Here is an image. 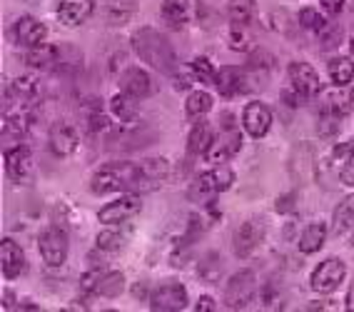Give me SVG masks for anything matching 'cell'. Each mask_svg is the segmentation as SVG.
I'll return each mask as SVG.
<instances>
[{"instance_id": "obj_45", "label": "cell", "mask_w": 354, "mask_h": 312, "mask_svg": "<svg viewBox=\"0 0 354 312\" xmlns=\"http://www.w3.org/2000/svg\"><path fill=\"white\" fill-rule=\"evenodd\" d=\"M197 80V75L192 73V68L187 73H180L177 71L175 73V85H177V90H192V83Z\"/></svg>"}, {"instance_id": "obj_1", "label": "cell", "mask_w": 354, "mask_h": 312, "mask_svg": "<svg viewBox=\"0 0 354 312\" xmlns=\"http://www.w3.org/2000/svg\"><path fill=\"white\" fill-rule=\"evenodd\" d=\"M158 185L145 175L140 163H108L97 167V172L90 180V190L97 195L108 192H142L152 190Z\"/></svg>"}, {"instance_id": "obj_35", "label": "cell", "mask_w": 354, "mask_h": 312, "mask_svg": "<svg viewBox=\"0 0 354 312\" xmlns=\"http://www.w3.org/2000/svg\"><path fill=\"white\" fill-rule=\"evenodd\" d=\"M125 248V235L118 230H102L97 235V250L100 253H120Z\"/></svg>"}, {"instance_id": "obj_4", "label": "cell", "mask_w": 354, "mask_h": 312, "mask_svg": "<svg viewBox=\"0 0 354 312\" xmlns=\"http://www.w3.org/2000/svg\"><path fill=\"white\" fill-rule=\"evenodd\" d=\"M254 290H257V282H254L252 270L234 273L227 285H225V305H227L230 310H245V307H250V302H252Z\"/></svg>"}, {"instance_id": "obj_49", "label": "cell", "mask_w": 354, "mask_h": 312, "mask_svg": "<svg viewBox=\"0 0 354 312\" xmlns=\"http://www.w3.org/2000/svg\"><path fill=\"white\" fill-rule=\"evenodd\" d=\"M319 3H322L327 13H339L342 8H344V0H319Z\"/></svg>"}, {"instance_id": "obj_38", "label": "cell", "mask_w": 354, "mask_h": 312, "mask_svg": "<svg viewBox=\"0 0 354 312\" xmlns=\"http://www.w3.org/2000/svg\"><path fill=\"white\" fill-rule=\"evenodd\" d=\"M230 48L232 51H250L252 48V38H250V33H247V26H232V30H230Z\"/></svg>"}, {"instance_id": "obj_2", "label": "cell", "mask_w": 354, "mask_h": 312, "mask_svg": "<svg viewBox=\"0 0 354 312\" xmlns=\"http://www.w3.org/2000/svg\"><path fill=\"white\" fill-rule=\"evenodd\" d=\"M133 48L147 65H152L162 75H175L177 73V55L175 48L162 33L155 28H140L133 33Z\"/></svg>"}, {"instance_id": "obj_46", "label": "cell", "mask_w": 354, "mask_h": 312, "mask_svg": "<svg viewBox=\"0 0 354 312\" xmlns=\"http://www.w3.org/2000/svg\"><path fill=\"white\" fill-rule=\"evenodd\" d=\"M282 100H285V105H292V108H297V105H302V102H304V98L299 95L297 90H295L290 85V88L282 90Z\"/></svg>"}, {"instance_id": "obj_43", "label": "cell", "mask_w": 354, "mask_h": 312, "mask_svg": "<svg viewBox=\"0 0 354 312\" xmlns=\"http://www.w3.org/2000/svg\"><path fill=\"white\" fill-rule=\"evenodd\" d=\"M215 180H217V185H220V192H225V190H230L232 187V183H234V170H230V167H215Z\"/></svg>"}, {"instance_id": "obj_10", "label": "cell", "mask_w": 354, "mask_h": 312, "mask_svg": "<svg viewBox=\"0 0 354 312\" xmlns=\"http://www.w3.org/2000/svg\"><path fill=\"white\" fill-rule=\"evenodd\" d=\"M32 125V102L15 100L13 108L6 105V113H3V135L6 138H23V135L30 130Z\"/></svg>"}, {"instance_id": "obj_50", "label": "cell", "mask_w": 354, "mask_h": 312, "mask_svg": "<svg viewBox=\"0 0 354 312\" xmlns=\"http://www.w3.org/2000/svg\"><path fill=\"white\" fill-rule=\"evenodd\" d=\"M290 208H295V195H282L277 203V210L279 212H287Z\"/></svg>"}, {"instance_id": "obj_26", "label": "cell", "mask_w": 354, "mask_h": 312, "mask_svg": "<svg viewBox=\"0 0 354 312\" xmlns=\"http://www.w3.org/2000/svg\"><path fill=\"white\" fill-rule=\"evenodd\" d=\"M10 93H13V100L32 102L35 105V100L40 98V80L32 75H20L10 85Z\"/></svg>"}, {"instance_id": "obj_53", "label": "cell", "mask_w": 354, "mask_h": 312, "mask_svg": "<svg viewBox=\"0 0 354 312\" xmlns=\"http://www.w3.org/2000/svg\"><path fill=\"white\" fill-rule=\"evenodd\" d=\"M349 51H352V55H354V40H352V43H349Z\"/></svg>"}, {"instance_id": "obj_12", "label": "cell", "mask_w": 354, "mask_h": 312, "mask_svg": "<svg viewBox=\"0 0 354 312\" xmlns=\"http://www.w3.org/2000/svg\"><path fill=\"white\" fill-rule=\"evenodd\" d=\"M6 170L8 178L18 185H26L32 178V153L28 145H15L6 153Z\"/></svg>"}, {"instance_id": "obj_28", "label": "cell", "mask_w": 354, "mask_h": 312, "mask_svg": "<svg viewBox=\"0 0 354 312\" xmlns=\"http://www.w3.org/2000/svg\"><path fill=\"white\" fill-rule=\"evenodd\" d=\"M57 55H60L57 48L43 43V45H38V48H28V53L20 57V60L26 65H30V68H48V65L57 63Z\"/></svg>"}, {"instance_id": "obj_37", "label": "cell", "mask_w": 354, "mask_h": 312, "mask_svg": "<svg viewBox=\"0 0 354 312\" xmlns=\"http://www.w3.org/2000/svg\"><path fill=\"white\" fill-rule=\"evenodd\" d=\"M192 73L197 75V83H203V85H212L217 80V73H215V68H212V63L203 55L192 60Z\"/></svg>"}, {"instance_id": "obj_6", "label": "cell", "mask_w": 354, "mask_h": 312, "mask_svg": "<svg viewBox=\"0 0 354 312\" xmlns=\"http://www.w3.org/2000/svg\"><path fill=\"white\" fill-rule=\"evenodd\" d=\"M187 307V290L177 280H167L150 293V310L177 312Z\"/></svg>"}, {"instance_id": "obj_23", "label": "cell", "mask_w": 354, "mask_h": 312, "mask_svg": "<svg viewBox=\"0 0 354 312\" xmlns=\"http://www.w3.org/2000/svg\"><path fill=\"white\" fill-rule=\"evenodd\" d=\"M215 140V135H212V128H209V122L200 120L192 125L190 135H187V153L190 155H205L209 150Z\"/></svg>"}, {"instance_id": "obj_29", "label": "cell", "mask_w": 354, "mask_h": 312, "mask_svg": "<svg viewBox=\"0 0 354 312\" xmlns=\"http://www.w3.org/2000/svg\"><path fill=\"white\" fill-rule=\"evenodd\" d=\"M227 13L234 26H250L257 13V6H254V0H230Z\"/></svg>"}, {"instance_id": "obj_30", "label": "cell", "mask_w": 354, "mask_h": 312, "mask_svg": "<svg viewBox=\"0 0 354 312\" xmlns=\"http://www.w3.org/2000/svg\"><path fill=\"white\" fill-rule=\"evenodd\" d=\"M329 77L335 85H349L354 77V63L352 57H332L327 65Z\"/></svg>"}, {"instance_id": "obj_40", "label": "cell", "mask_w": 354, "mask_h": 312, "mask_svg": "<svg viewBox=\"0 0 354 312\" xmlns=\"http://www.w3.org/2000/svg\"><path fill=\"white\" fill-rule=\"evenodd\" d=\"M102 275H105V270L102 268H90L88 273L82 275V280H80V287H82V293H97V285H100L102 280Z\"/></svg>"}, {"instance_id": "obj_44", "label": "cell", "mask_w": 354, "mask_h": 312, "mask_svg": "<svg viewBox=\"0 0 354 312\" xmlns=\"http://www.w3.org/2000/svg\"><path fill=\"white\" fill-rule=\"evenodd\" d=\"M339 180H342V185H347V187H354V153L349 155V158L344 160V163H342Z\"/></svg>"}, {"instance_id": "obj_41", "label": "cell", "mask_w": 354, "mask_h": 312, "mask_svg": "<svg viewBox=\"0 0 354 312\" xmlns=\"http://www.w3.org/2000/svg\"><path fill=\"white\" fill-rule=\"evenodd\" d=\"M250 68H252V71L270 73L274 68V55H270L267 51H254L252 60H250Z\"/></svg>"}, {"instance_id": "obj_34", "label": "cell", "mask_w": 354, "mask_h": 312, "mask_svg": "<svg viewBox=\"0 0 354 312\" xmlns=\"http://www.w3.org/2000/svg\"><path fill=\"white\" fill-rule=\"evenodd\" d=\"M140 165H142L145 175L155 185H160V180H165L167 175H170V163H167L165 158H147V160H142Z\"/></svg>"}, {"instance_id": "obj_5", "label": "cell", "mask_w": 354, "mask_h": 312, "mask_svg": "<svg viewBox=\"0 0 354 312\" xmlns=\"http://www.w3.org/2000/svg\"><path fill=\"white\" fill-rule=\"evenodd\" d=\"M160 15L170 28L180 30V28L190 26L203 15V3L200 0H165L160 8Z\"/></svg>"}, {"instance_id": "obj_18", "label": "cell", "mask_w": 354, "mask_h": 312, "mask_svg": "<svg viewBox=\"0 0 354 312\" xmlns=\"http://www.w3.org/2000/svg\"><path fill=\"white\" fill-rule=\"evenodd\" d=\"M215 85L225 98H232V95H237V93L250 90V75H247L242 68H232V65H227V68L217 71Z\"/></svg>"}, {"instance_id": "obj_16", "label": "cell", "mask_w": 354, "mask_h": 312, "mask_svg": "<svg viewBox=\"0 0 354 312\" xmlns=\"http://www.w3.org/2000/svg\"><path fill=\"white\" fill-rule=\"evenodd\" d=\"M95 0H57V18L63 26L75 28L93 15Z\"/></svg>"}, {"instance_id": "obj_20", "label": "cell", "mask_w": 354, "mask_h": 312, "mask_svg": "<svg viewBox=\"0 0 354 312\" xmlns=\"http://www.w3.org/2000/svg\"><path fill=\"white\" fill-rule=\"evenodd\" d=\"M120 90L127 93V95L138 98H150L152 95V83H150V75H147L142 68H125L120 75Z\"/></svg>"}, {"instance_id": "obj_39", "label": "cell", "mask_w": 354, "mask_h": 312, "mask_svg": "<svg viewBox=\"0 0 354 312\" xmlns=\"http://www.w3.org/2000/svg\"><path fill=\"white\" fill-rule=\"evenodd\" d=\"M339 118H342V115H335V113H327V110H322V115H319V122H317V130H319V135H322V138H335V135L339 133Z\"/></svg>"}, {"instance_id": "obj_7", "label": "cell", "mask_w": 354, "mask_h": 312, "mask_svg": "<svg viewBox=\"0 0 354 312\" xmlns=\"http://www.w3.org/2000/svg\"><path fill=\"white\" fill-rule=\"evenodd\" d=\"M344 275H347L344 262L339 257H329V260L319 262V268L312 273V290L319 295L335 293L337 287L344 282Z\"/></svg>"}, {"instance_id": "obj_21", "label": "cell", "mask_w": 354, "mask_h": 312, "mask_svg": "<svg viewBox=\"0 0 354 312\" xmlns=\"http://www.w3.org/2000/svg\"><path fill=\"white\" fill-rule=\"evenodd\" d=\"M220 195V185L215 180V170L203 172V175H197L192 180V185L187 187V198L197 205H209L215 203V198Z\"/></svg>"}, {"instance_id": "obj_9", "label": "cell", "mask_w": 354, "mask_h": 312, "mask_svg": "<svg viewBox=\"0 0 354 312\" xmlns=\"http://www.w3.org/2000/svg\"><path fill=\"white\" fill-rule=\"evenodd\" d=\"M38 245L45 265H50V268H60L65 262V257H68V235L60 228L45 230L43 235H40Z\"/></svg>"}, {"instance_id": "obj_32", "label": "cell", "mask_w": 354, "mask_h": 312, "mask_svg": "<svg viewBox=\"0 0 354 312\" xmlns=\"http://www.w3.org/2000/svg\"><path fill=\"white\" fill-rule=\"evenodd\" d=\"M125 290V277H122V273H105L102 275L100 285H97V293L100 297H118V295Z\"/></svg>"}, {"instance_id": "obj_3", "label": "cell", "mask_w": 354, "mask_h": 312, "mask_svg": "<svg viewBox=\"0 0 354 312\" xmlns=\"http://www.w3.org/2000/svg\"><path fill=\"white\" fill-rule=\"evenodd\" d=\"M242 147V135L240 130L234 128V118L230 113L222 115V133L217 135L215 140H212V145H209V150L205 153V160L207 163H215V165H220V163H225V160H230L234 153H240Z\"/></svg>"}, {"instance_id": "obj_27", "label": "cell", "mask_w": 354, "mask_h": 312, "mask_svg": "<svg viewBox=\"0 0 354 312\" xmlns=\"http://www.w3.org/2000/svg\"><path fill=\"white\" fill-rule=\"evenodd\" d=\"M349 230H354V192L337 205L335 220H332V232L335 235H344Z\"/></svg>"}, {"instance_id": "obj_31", "label": "cell", "mask_w": 354, "mask_h": 312, "mask_svg": "<svg viewBox=\"0 0 354 312\" xmlns=\"http://www.w3.org/2000/svg\"><path fill=\"white\" fill-rule=\"evenodd\" d=\"M212 110V95L205 93V90H192L187 102H185V113L190 118H200V115L209 113Z\"/></svg>"}, {"instance_id": "obj_11", "label": "cell", "mask_w": 354, "mask_h": 312, "mask_svg": "<svg viewBox=\"0 0 354 312\" xmlns=\"http://www.w3.org/2000/svg\"><path fill=\"white\" fill-rule=\"evenodd\" d=\"M287 75H290V85L297 90L304 100L319 95V90H322V80H319V75H317V71L310 63H290Z\"/></svg>"}, {"instance_id": "obj_36", "label": "cell", "mask_w": 354, "mask_h": 312, "mask_svg": "<svg viewBox=\"0 0 354 312\" xmlns=\"http://www.w3.org/2000/svg\"><path fill=\"white\" fill-rule=\"evenodd\" d=\"M299 26H302L304 30L322 33L324 28H327V18H324L319 10H315V8H304V10H299Z\"/></svg>"}, {"instance_id": "obj_19", "label": "cell", "mask_w": 354, "mask_h": 312, "mask_svg": "<svg viewBox=\"0 0 354 312\" xmlns=\"http://www.w3.org/2000/svg\"><path fill=\"white\" fill-rule=\"evenodd\" d=\"M13 33H15V40L20 45H26V48H38V45L45 43V35H48L43 23L38 18H32V15H23L15 23Z\"/></svg>"}, {"instance_id": "obj_24", "label": "cell", "mask_w": 354, "mask_h": 312, "mask_svg": "<svg viewBox=\"0 0 354 312\" xmlns=\"http://www.w3.org/2000/svg\"><path fill=\"white\" fill-rule=\"evenodd\" d=\"M138 98L127 95V93H120V95H113L110 100V115L115 120L122 122V125H130V122L138 118Z\"/></svg>"}, {"instance_id": "obj_52", "label": "cell", "mask_w": 354, "mask_h": 312, "mask_svg": "<svg viewBox=\"0 0 354 312\" xmlns=\"http://www.w3.org/2000/svg\"><path fill=\"white\" fill-rule=\"evenodd\" d=\"M347 310H354V285H352V290H349V295H347Z\"/></svg>"}, {"instance_id": "obj_13", "label": "cell", "mask_w": 354, "mask_h": 312, "mask_svg": "<svg viewBox=\"0 0 354 312\" xmlns=\"http://www.w3.org/2000/svg\"><path fill=\"white\" fill-rule=\"evenodd\" d=\"M242 122H245L247 135L252 138H265L272 128V113L267 108L265 102H247L245 113H242Z\"/></svg>"}, {"instance_id": "obj_51", "label": "cell", "mask_w": 354, "mask_h": 312, "mask_svg": "<svg viewBox=\"0 0 354 312\" xmlns=\"http://www.w3.org/2000/svg\"><path fill=\"white\" fill-rule=\"evenodd\" d=\"M10 307H15V295L10 297V293H3V310H10Z\"/></svg>"}, {"instance_id": "obj_15", "label": "cell", "mask_w": 354, "mask_h": 312, "mask_svg": "<svg viewBox=\"0 0 354 312\" xmlns=\"http://www.w3.org/2000/svg\"><path fill=\"white\" fill-rule=\"evenodd\" d=\"M265 240V225L259 220H247L237 230V237H234V250L240 257H250L254 250L259 248V242Z\"/></svg>"}, {"instance_id": "obj_22", "label": "cell", "mask_w": 354, "mask_h": 312, "mask_svg": "<svg viewBox=\"0 0 354 312\" xmlns=\"http://www.w3.org/2000/svg\"><path fill=\"white\" fill-rule=\"evenodd\" d=\"M0 260H3V277L6 280H15L26 268V255L10 237L0 242Z\"/></svg>"}, {"instance_id": "obj_42", "label": "cell", "mask_w": 354, "mask_h": 312, "mask_svg": "<svg viewBox=\"0 0 354 312\" xmlns=\"http://www.w3.org/2000/svg\"><path fill=\"white\" fill-rule=\"evenodd\" d=\"M317 35L322 38V48H337V45H339V40H342V28L337 26L335 33H332V26L327 23V28H324L322 33H317Z\"/></svg>"}, {"instance_id": "obj_25", "label": "cell", "mask_w": 354, "mask_h": 312, "mask_svg": "<svg viewBox=\"0 0 354 312\" xmlns=\"http://www.w3.org/2000/svg\"><path fill=\"white\" fill-rule=\"evenodd\" d=\"M324 240H327V225L324 223L307 225L304 232L299 235V253H302V255H312L317 250H322Z\"/></svg>"}, {"instance_id": "obj_54", "label": "cell", "mask_w": 354, "mask_h": 312, "mask_svg": "<svg viewBox=\"0 0 354 312\" xmlns=\"http://www.w3.org/2000/svg\"><path fill=\"white\" fill-rule=\"evenodd\" d=\"M352 245H354V237H352Z\"/></svg>"}, {"instance_id": "obj_48", "label": "cell", "mask_w": 354, "mask_h": 312, "mask_svg": "<svg viewBox=\"0 0 354 312\" xmlns=\"http://www.w3.org/2000/svg\"><path fill=\"white\" fill-rule=\"evenodd\" d=\"M195 310L197 312H212V310H215V300L209 297V295H203V297L197 300Z\"/></svg>"}, {"instance_id": "obj_33", "label": "cell", "mask_w": 354, "mask_h": 312, "mask_svg": "<svg viewBox=\"0 0 354 312\" xmlns=\"http://www.w3.org/2000/svg\"><path fill=\"white\" fill-rule=\"evenodd\" d=\"M197 275H200V280L203 282H215L220 280L222 275V262H220V255L217 253H207L200 262V268H197Z\"/></svg>"}, {"instance_id": "obj_17", "label": "cell", "mask_w": 354, "mask_h": 312, "mask_svg": "<svg viewBox=\"0 0 354 312\" xmlns=\"http://www.w3.org/2000/svg\"><path fill=\"white\" fill-rule=\"evenodd\" d=\"M77 143H80V133L70 122H57L50 130V150L60 158H68V155L75 153Z\"/></svg>"}, {"instance_id": "obj_47", "label": "cell", "mask_w": 354, "mask_h": 312, "mask_svg": "<svg viewBox=\"0 0 354 312\" xmlns=\"http://www.w3.org/2000/svg\"><path fill=\"white\" fill-rule=\"evenodd\" d=\"M352 153H354V140H349V143H342V145H337L335 153H332V158L342 160V163H344V160H347Z\"/></svg>"}, {"instance_id": "obj_14", "label": "cell", "mask_w": 354, "mask_h": 312, "mask_svg": "<svg viewBox=\"0 0 354 312\" xmlns=\"http://www.w3.org/2000/svg\"><path fill=\"white\" fill-rule=\"evenodd\" d=\"M319 105H322V110L335 115L352 113L354 88H349V85H335V88L329 90H319Z\"/></svg>"}, {"instance_id": "obj_8", "label": "cell", "mask_w": 354, "mask_h": 312, "mask_svg": "<svg viewBox=\"0 0 354 312\" xmlns=\"http://www.w3.org/2000/svg\"><path fill=\"white\" fill-rule=\"evenodd\" d=\"M140 210H142V200L130 192L125 198H118L105 205V208L97 212V220L105 225H122V223H127V220H133Z\"/></svg>"}]
</instances>
